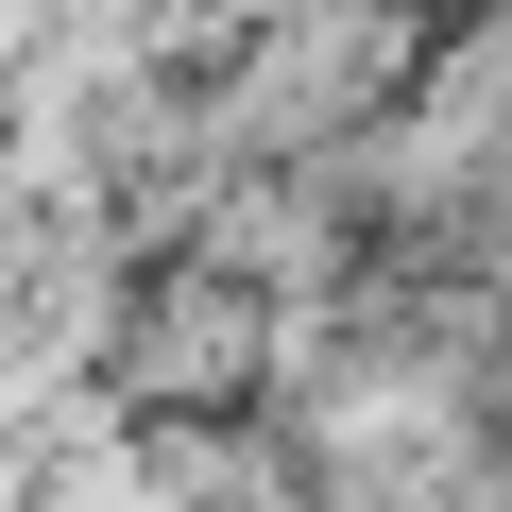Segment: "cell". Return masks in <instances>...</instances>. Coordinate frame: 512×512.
<instances>
[{
    "instance_id": "obj_1",
    "label": "cell",
    "mask_w": 512,
    "mask_h": 512,
    "mask_svg": "<svg viewBox=\"0 0 512 512\" xmlns=\"http://www.w3.org/2000/svg\"><path fill=\"white\" fill-rule=\"evenodd\" d=\"M120 393H137V410H239V393H256V291L171 274L154 325L120 342Z\"/></svg>"
}]
</instances>
